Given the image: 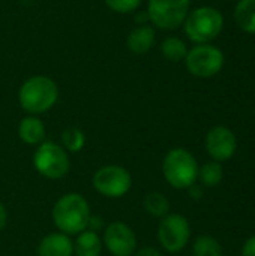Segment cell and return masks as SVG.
Returning <instances> with one entry per match:
<instances>
[{
    "label": "cell",
    "instance_id": "obj_1",
    "mask_svg": "<svg viewBox=\"0 0 255 256\" xmlns=\"http://www.w3.org/2000/svg\"><path fill=\"white\" fill-rule=\"evenodd\" d=\"M90 216L92 213L87 200L77 192L62 195L51 210V218L57 231L69 237L86 231L89 228Z\"/></svg>",
    "mask_w": 255,
    "mask_h": 256
},
{
    "label": "cell",
    "instance_id": "obj_2",
    "mask_svg": "<svg viewBox=\"0 0 255 256\" xmlns=\"http://www.w3.org/2000/svg\"><path fill=\"white\" fill-rule=\"evenodd\" d=\"M59 99V87L50 76L35 75L27 78L18 90V102L30 116L50 111Z\"/></svg>",
    "mask_w": 255,
    "mask_h": 256
},
{
    "label": "cell",
    "instance_id": "obj_3",
    "mask_svg": "<svg viewBox=\"0 0 255 256\" xmlns=\"http://www.w3.org/2000/svg\"><path fill=\"white\" fill-rule=\"evenodd\" d=\"M198 162L195 156L183 148H171L162 160V176L165 182L179 190L189 189L198 180Z\"/></svg>",
    "mask_w": 255,
    "mask_h": 256
},
{
    "label": "cell",
    "instance_id": "obj_4",
    "mask_svg": "<svg viewBox=\"0 0 255 256\" xmlns=\"http://www.w3.org/2000/svg\"><path fill=\"white\" fill-rule=\"evenodd\" d=\"M222 27V14L212 6H201L191 10L183 22L186 36L197 45L210 44L221 34Z\"/></svg>",
    "mask_w": 255,
    "mask_h": 256
},
{
    "label": "cell",
    "instance_id": "obj_5",
    "mask_svg": "<svg viewBox=\"0 0 255 256\" xmlns=\"http://www.w3.org/2000/svg\"><path fill=\"white\" fill-rule=\"evenodd\" d=\"M33 166L39 176L48 180H59L68 176L71 159L68 152L54 141H44L33 153Z\"/></svg>",
    "mask_w": 255,
    "mask_h": 256
},
{
    "label": "cell",
    "instance_id": "obj_6",
    "mask_svg": "<svg viewBox=\"0 0 255 256\" xmlns=\"http://www.w3.org/2000/svg\"><path fill=\"white\" fill-rule=\"evenodd\" d=\"M92 186L104 198L119 200L131 190L132 176L125 166L105 165L93 174Z\"/></svg>",
    "mask_w": 255,
    "mask_h": 256
},
{
    "label": "cell",
    "instance_id": "obj_7",
    "mask_svg": "<svg viewBox=\"0 0 255 256\" xmlns=\"http://www.w3.org/2000/svg\"><path fill=\"white\" fill-rule=\"evenodd\" d=\"M191 8V0H149L147 16L161 30H174L183 26Z\"/></svg>",
    "mask_w": 255,
    "mask_h": 256
},
{
    "label": "cell",
    "instance_id": "obj_8",
    "mask_svg": "<svg viewBox=\"0 0 255 256\" xmlns=\"http://www.w3.org/2000/svg\"><path fill=\"white\" fill-rule=\"evenodd\" d=\"M161 248L168 254H177L186 248L191 240V225L179 213H168L158 225L156 232Z\"/></svg>",
    "mask_w": 255,
    "mask_h": 256
},
{
    "label": "cell",
    "instance_id": "obj_9",
    "mask_svg": "<svg viewBox=\"0 0 255 256\" xmlns=\"http://www.w3.org/2000/svg\"><path fill=\"white\" fill-rule=\"evenodd\" d=\"M185 64L191 75L197 78H210L221 72L224 66V52L210 44L195 45L188 50Z\"/></svg>",
    "mask_w": 255,
    "mask_h": 256
},
{
    "label": "cell",
    "instance_id": "obj_10",
    "mask_svg": "<svg viewBox=\"0 0 255 256\" xmlns=\"http://www.w3.org/2000/svg\"><path fill=\"white\" fill-rule=\"evenodd\" d=\"M102 244L113 256H132L137 250V236L129 225L116 220L105 226Z\"/></svg>",
    "mask_w": 255,
    "mask_h": 256
},
{
    "label": "cell",
    "instance_id": "obj_11",
    "mask_svg": "<svg viewBox=\"0 0 255 256\" xmlns=\"http://www.w3.org/2000/svg\"><path fill=\"white\" fill-rule=\"evenodd\" d=\"M204 147L212 160H216L219 164L227 162L234 156L237 150L236 134L227 126H215L206 134Z\"/></svg>",
    "mask_w": 255,
    "mask_h": 256
},
{
    "label": "cell",
    "instance_id": "obj_12",
    "mask_svg": "<svg viewBox=\"0 0 255 256\" xmlns=\"http://www.w3.org/2000/svg\"><path fill=\"white\" fill-rule=\"evenodd\" d=\"M38 256H74V242L63 232H50L38 244Z\"/></svg>",
    "mask_w": 255,
    "mask_h": 256
},
{
    "label": "cell",
    "instance_id": "obj_13",
    "mask_svg": "<svg viewBox=\"0 0 255 256\" xmlns=\"http://www.w3.org/2000/svg\"><path fill=\"white\" fill-rule=\"evenodd\" d=\"M156 42V30L149 24H141L132 28L126 39V46L134 54L149 52Z\"/></svg>",
    "mask_w": 255,
    "mask_h": 256
},
{
    "label": "cell",
    "instance_id": "obj_14",
    "mask_svg": "<svg viewBox=\"0 0 255 256\" xmlns=\"http://www.w3.org/2000/svg\"><path fill=\"white\" fill-rule=\"evenodd\" d=\"M45 124L38 116H27L18 124V136L27 146H39L45 141Z\"/></svg>",
    "mask_w": 255,
    "mask_h": 256
},
{
    "label": "cell",
    "instance_id": "obj_15",
    "mask_svg": "<svg viewBox=\"0 0 255 256\" xmlns=\"http://www.w3.org/2000/svg\"><path fill=\"white\" fill-rule=\"evenodd\" d=\"M74 242V255L75 256H101L102 252V238L96 231L86 230L75 236Z\"/></svg>",
    "mask_w": 255,
    "mask_h": 256
},
{
    "label": "cell",
    "instance_id": "obj_16",
    "mask_svg": "<svg viewBox=\"0 0 255 256\" xmlns=\"http://www.w3.org/2000/svg\"><path fill=\"white\" fill-rule=\"evenodd\" d=\"M234 20L243 32L255 34V0H239L234 9Z\"/></svg>",
    "mask_w": 255,
    "mask_h": 256
},
{
    "label": "cell",
    "instance_id": "obj_17",
    "mask_svg": "<svg viewBox=\"0 0 255 256\" xmlns=\"http://www.w3.org/2000/svg\"><path fill=\"white\" fill-rule=\"evenodd\" d=\"M143 208L152 218L162 219L164 216L170 213V201L161 192H150L143 200Z\"/></svg>",
    "mask_w": 255,
    "mask_h": 256
},
{
    "label": "cell",
    "instance_id": "obj_18",
    "mask_svg": "<svg viewBox=\"0 0 255 256\" xmlns=\"http://www.w3.org/2000/svg\"><path fill=\"white\" fill-rule=\"evenodd\" d=\"M161 54L164 56L165 60L173 62V63H179V62L185 60V57L188 54V46L180 38L168 36L161 44Z\"/></svg>",
    "mask_w": 255,
    "mask_h": 256
},
{
    "label": "cell",
    "instance_id": "obj_19",
    "mask_svg": "<svg viewBox=\"0 0 255 256\" xmlns=\"http://www.w3.org/2000/svg\"><path fill=\"white\" fill-rule=\"evenodd\" d=\"M224 178V168L216 160H209L198 168V180L204 188H216Z\"/></svg>",
    "mask_w": 255,
    "mask_h": 256
},
{
    "label": "cell",
    "instance_id": "obj_20",
    "mask_svg": "<svg viewBox=\"0 0 255 256\" xmlns=\"http://www.w3.org/2000/svg\"><path fill=\"white\" fill-rule=\"evenodd\" d=\"M194 256H224L221 243L212 236H200L192 244Z\"/></svg>",
    "mask_w": 255,
    "mask_h": 256
},
{
    "label": "cell",
    "instance_id": "obj_21",
    "mask_svg": "<svg viewBox=\"0 0 255 256\" xmlns=\"http://www.w3.org/2000/svg\"><path fill=\"white\" fill-rule=\"evenodd\" d=\"M86 146V135L80 128L69 126L62 132V147L66 152L78 153Z\"/></svg>",
    "mask_w": 255,
    "mask_h": 256
},
{
    "label": "cell",
    "instance_id": "obj_22",
    "mask_svg": "<svg viewBox=\"0 0 255 256\" xmlns=\"http://www.w3.org/2000/svg\"><path fill=\"white\" fill-rule=\"evenodd\" d=\"M107 8L116 14H131L137 10L143 0H104Z\"/></svg>",
    "mask_w": 255,
    "mask_h": 256
},
{
    "label": "cell",
    "instance_id": "obj_23",
    "mask_svg": "<svg viewBox=\"0 0 255 256\" xmlns=\"http://www.w3.org/2000/svg\"><path fill=\"white\" fill-rule=\"evenodd\" d=\"M240 256H255V236L245 240L240 250Z\"/></svg>",
    "mask_w": 255,
    "mask_h": 256
},
{
    "label": "cell",
    "instance_id": "obj_24",
    "mask_svg": "<svg viewBox=\"0 0 255 256\" xmlns=\"http://www.w3.org/2000/svg\"><path fill=\"white\" fill-rule=\"evenodd\" d=\"M132 256H162L161 250L153 248V246H144L138 250H135V254Z\"/></svg>",
    "mask_w": 255,
    "mask_h": 256
},
{
    "label": "cell",
    "instance_id": "obj_25",
    "mask_svg": "<svg viewBox=\"0 0 255 256\" xmlns=\"http://www.w3.org/2000/svg\"><path fill=\"white\" fill-rule=\"evenodd\" d=\"M6 224H8V212H6L5 204H3V202H0V232L5 230Z\"/></svg>",
    "mask_w": 255,
    "mask_h": 256
},
{
    "label": "cell",
    "instance_id": "obj_26",
    "mask_svg": "<svg viewBox=\"0 0 255 256\" xmlns=\"http://www.w3.org/2000/svg\"><path fill=\"white\" fill-rule=\"evenodd\" d=\"M188 192H189V195L192 196V198H195V200H198V198H201L203 196V188H200L197 183L195 184H192L189 189H186Z\"/></svg>",
    "mask_w": 255,
    "mask_h": 256
}]
</instances>
